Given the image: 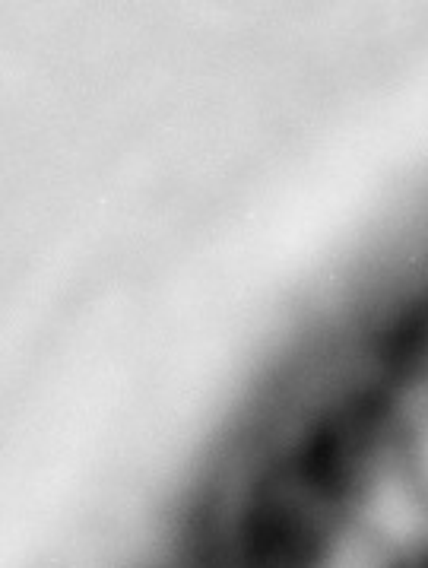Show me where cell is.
I'll return each instance as SVG.
<instances>
[{
  "instance_id": "6da1fadb",
  "label": "cell",
  "mask_w": 428,
  "mask_h": 568,
  "mask_svg": "<svg viewBox=\"0 0 428 568\" xmlns=\"http://www.w3.org/2000/svg\"><path fill=\"white\" fill-rule=\"evenodd\" d=\"M378 518L381 524L403 530L413 524V511H409V502L403 499V492H387V496L378 499Z\"/></svg>"
}]
</instances>
